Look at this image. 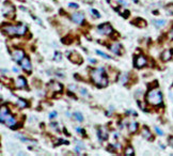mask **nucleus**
<instances>
[{
	"mask_svg": "<svg viewBox=\"0 0 173 156\" xmlns=\"http://www.w3.org/2000/svg\"><path fill=\"white\" fill-rule=\"evenodd\" d=\"M19 63H20V65H22V67H23V70H24V71H26L28 74H30V73H31V70H32V66H31V62H30L29 58L24 57V59L19 62Z\"/></svg>",
	"mask_w": 173,
	"mask_h": 156,
	"instance_id": "5",
	"label": "nucleus"
},
{
	"mask_svg": "<svg viewBox=\"0 0 173 156\" xmlns=\"http://www.w3.org/2000/svg\"><path fill=\"white\" fill-rule=\"evenodd\" d=\"M137 129H138V123H137V122H132V123L129 124V126H128L129 133L133 134V133H135Z\"/></svg>",
	"mask_w": 173,
	"mask_h": 156,
	"instance_id": "18",
	"label": "nucleus"
},
{
	"mask_svg": "<svg viewBox=\"0 0 173 156\" xmlns=\"http://www.w3.org/2000/svg\"><path fill=\"white\" fill-rule=\"evenodd\" d=\"M127 78H128L127 74H123V75H121V77H120V82H121L122 85L126 84V81H127Z\"/></svg>",
	"mask_w": 173,
	"mask_h": 156,
	"instance_id": "22",
	"label": "nucleus"
},
{
	"mask_svg": "<svg viewBox=\"0 0 173 156\" xmlns=\"http://www.w3.org/2000/svg\"><path fill=\"white\" fill-rule=\"evenodd\" d=\"M146 58L144 56H138L136 58V60L134 61V64L136 65V67L138 69H141V67H143L145 64H146Z\"/></svg>",
	"mask_w": 173,
	"mask_h": 156,
	"instance_id": "6",
	"label": "nucleus"
},
{
	"mask_svg": "<svg viewBox=\"0 0 173 156\" xmlns=\"http://www.w3.org/2000/svg\"><path fill=\"white\" fill-rule=\"evenodd\" d=\"M24 57H25V54H24L23 50H20V49L14 50V53H13V58H14V60H16L17 62H20V61L24 59Z\"/></svg>",
	"mask_w": 173,
	"mask_h": 156,
	"instance_id": "11",
	"label": "nucleus"
},
{
	"mask_svg": "<svg viewBox=\"0 0 173 156\" xmlns=\"http://www.w3.org/2000/svg\"><path fill=\"white\" fill-rule=\"evenodd\" d=\"M4 30L9 34H17V26H8L4 28Z\"/></svg>",
	"mask_w": 173,
	"mask_h": 156,
	"instance_id": "15",
	"label": "nucleus"
},
{
	"mask_svg": "<svg viewBox=\"0 0 173 156\" xmlns=\"http://www.w3.org/2000/svg\"><path fill=\"white\" fill-rule=\"evenodd\" d=\"M16 104H17V106H18L19 108H22V109H24V108H26V107L29 106L28 102H27L26 100H23V98H18V100L16 101Z\"/></svg>",
	"mask_w": 173,
	"mask_h": 156,
	"instance_id": "17",
	"label": "nucleus"
},
{
	"mask_svg": "<svg viewBox=\"0 0 173 156\" xmlns=\"http://www.w3.org/2000/svg\"><path fill=\"white\" fill-rule=\"evenodd\" d=\"M96 54H97V55H99V56H102V57H104L105 59H110V57H109L108 55H106L105 53H103V51H99V50H96Z\"/></svg>",
	"mask_w": 173,
	"mask_h": 156,
	"instance_id": "26",
	"label": "nucleus"
},
{
	"mask_svg": "<svg viewBox=\"0 0 173 156\" xmlns=\"http://www.w3.org/2000/svg\"><path fill=\"white\" fill-rule=\"evenodd\" d=\"M85 19V15L82 13H74L72 15V20L76 24H81Z\"/></svg>",
	"mask_w": 173,
	"mask_h": 156,
	"instance_id": "10",
	"label": "nucleus"
},
{
	"mask_svg": "<svg viewBox=\"0 0 173 156\" xmlns=\"http://www.w3.org/2000/svg\"><path fill=\"white\" fill-rule=\"evenodd\" d=\"M109 49L111 50L113 54H116V55H122L123 54V51H122V46H121V44H119V43H114V44H112V45H110L109 46Z\"/></svg>",
	"mask_w": 173,
	"mask_h": 156,
	"instance_id": "9",
	"label": "nucleus"
},
{
	"mask_svg": "<svg viewBox=\"0 0 173 156\" xmlns=\"http://www.w3.org/2000/svg\"><path fill=\"white\" fill-rule=\"evenodd\" d=\"M69 7H70V8H73V9H77V8H78V4H77V3H70Z\"/></svg>",
	"mask_w": 173,
	"mask_h": 156,
	"instance_id": "31",
	"label": "nucleus"
},
{
	"mask_svg": "<svg viewBox=\"0 0 173 156\" xmlns=\"http://www.w3.org/2000/svg\"><path fill=\"white\" fill-rule=\"evenodd\" d=\"M172 55H173V50L172 49H166L165 51H162L160 57H161L162 61H168L169 59H171Z\"/></svg>",
	"mask_w": 173,
	"mask_h": 156,
	"instance_id": "12",
	"label": "nucleus"
},
{
	"mask_svg": "<svg viewBox=\"0 0 173 156\" xmlns=\"http://www.w3.org/2000/svg\"><path fill=\"white\" fill-rule=\"evenodd\" d=\"M55 61H61V54L60 53L55 54Z\"/></svg>",
	"mask_w": 173,
	"mask_h": 156,
	"instance_id": "27",
	"label": "nucleus"
},
{
	"mask_svg": "<svg viewBox=\"0 0 173 156\" xmlns=\"http://www.w3.org/2000/svg\"><path fill=\"white\" fill-rule=\"evenodd\" d=\"M153 24L156 28H162L166 26L167 22L165 19H156V20H153Z\"/></svg>",
	"mask_w": 173,
	"mask_h": 156,
	"instance_id": "16",
	"label": "nucleus"
},
{
	"mask_svg": "<svg viewBox=\"0 0 173 156\" xmlns=\"http://www.w3.org/2000/svg\"><path fill=\"white\" fill-rule=\"evenodd\" d=\"M49 88H50V89H54L55 92H61L62 90H63V87H62L61 84H59V82H54V81L49 85Z\"/></svg>",
	"mask_w": 173,
	"mask_h": 156,
	"instance_id": "14",
	"label": "nucleus"
},
{
	"mask_svg": "<svg viewBox=\"0 0 173 156\" xmlns=\"http://www.w3.org/2000/svg\"><path fill=\"white\" fill-rule=\"evenodd\" d=\"M13 71L16 72V73H18V69H16V67H13Z\"/></svg>",
	"mask_w": 173,
	"mask_h": 156,
	"instance_id": "39",
	"label": "nucleus"
},
{
	"mask_svg": "<svg viewBox=\"0 0 173 156\" xmlns=\"http://www.w3.org/2000/svg\"><path fill=\"white\" fill-rule=\"evenodd\" d=\"M91 12H92L93 14H95V16H96V17H101V15H99V13H98V12H97L96 10H94V9H92V10H91Z\"/></svg>",
	"mask_w": 173,
	"mask_h": 156,
	"instance_id": "28",
	"label": "nucleus"
},
{
	"mask_svg": "<svg viewBox=\"0 0 173 156\" xmlns=\"http://www.w3.org/2000/svg\"><path fill=\"white\" fill-rule=\"evenodd\" d=\"M142 136H143L145 139H151L152 134H151V132L149 131V128H148V127H143V131H142Z\"/></svg>",
	"mask_w": 173,
	"mask_h": 156,
	"instance_id": "19",
	"label": "nucleus"
},
{
	"mask_svg": "<svg viewBox=\"0 0 173 156\" xmlns=\"http://www.w3.org/2000/svg\"><path fill=\"white\" fill-rule=\"evenodd\" d=\"M97 30H98V32L102 33V34H105V35H110L112 32H113V29L112 27L110 26L108 23H105L101 26L97 27Z\"/></svg>",
	"mask_w": 173,
	"mask_h": 156,
	"instance_id": "3",
	"label": "nucleus"
},
{
	"mask_svg": "<svg viewBox=\"0 0 173 156\" xmlns=\"http://www.w3.org/2000/svg\"><path fill=\"white\" fill-rule=\"evenodd\" d=\"M69 57H70V60H71L72 62H75L76 64H80L81 62H82V58H81V56H80L79 54H78V53H76V51H73L72 54L70 53Z\"/></svg>",
	"mask_w": 173,
	"mask_h": 156,
	"instance_id": "8",
	"label": "nucleus"
},
{
	"mask_svg": "<svg viewBox=\"0 0 173 156\" xmlns=\"http://www.w3.org/2000/svg\"><path fill=\"white\" fill-rule=\"evenodd\" d=\"M103 131H104L103 128L98 131V138H99L101 140H106V139L108 138V134H107V133H104Z\"/></svg>",
	"mask_w": 173,
	"mask_h": 156,
	"instance_id": "20",
	"label": "nucleus"
},
{
	"mask_svg": "<svg viewBox=\"0 0 173 156\" xmlns=\"http://www.w3.org/2000/svg\"><path fill=\"white\" fill-rule=\"evenodd\" d=\"M2 15L3 16H7V15H10V14H13L14 13V7L12 6V4H10V3H8V2H6V3H3V6H2Z\"/></svg>",
	"mask_w": 173,
	"mask_h": 156,
	"instance_id": "7",
	"label": "nucleus"
},
{
	"mask_svg": "<svg viewBox=\"0 0 173 156\" xmlns=\"http://www.w3.org/2000/svg\"><path fill=\"white\" fill-rule=\"evenodd\" d=\"M27 87V81L24 77H18L17 80H16V88H19V89H23V88H26Z\"/></svg>",
	"mask_w": 173,
	"mask_h": 156,
	"instance_id": "13",
	"label": "nucleus"
},
{
	"mask_svg": "<svg viewBox=\"0 0 173 156\" xmlns=\"http://www.w3.org/2000/svg\"><path fill=\"white\" fill-rule=\"evenodd\" d=\"M8 113H10L9 110H8V107L2 106L1 107V110H0V116H7Z\"/></svg>",
	"mask_w": 173,
	"mask_h": 156,
	"instance_id": "24",
	"label": "nucleus"
},
{
	"mask_svg": "<svg viewBox=\"0 0 173 156\" xmlns=\"http://www.w3.org/2000/svg\"><path fill=\"white\" fill-rule=\"evenodd\" d=\"M0 121H1L2 123H4L7 126H10V127L14 126L15 122H16L15 119L13 118V116L10 115V113H8L7 116H0Z\"/></svg>",
	"mask_w": 173,
	"mask_h": 156,
	"instance_id": "4",
	"label": "nucleus"
},
{
	"mask_svg": "<svg viewBox=\"0 0 173 156\" xmlns=\"http://www.w3.org/2000/svg\"><path fill=\"white\" fill-rule=\"evenodd\" d=\"M168 141H169V144H170L171 147H173V137H172V136L168 138Z\"/></svg>",
	"mask_w": 173,
	"mask_h": 156,
	"instance_id": "30",
	"label": "nucleus"
},
{
	"mask_svg": "<svg viewBox=\"0 0 173 156\" xmlns=\"http://www.w3.org/2000/svg\"><path fill=\"white\" fill-rule=\"evenodd\" d=\"M145 101L153 105V106H158L162 103V94L160 90L158 89H152L146 93V96H145Z\"/></svg>",
	"mask_w": 173,
	"mask_h": 156,
	"instance_id": "2",
	"label": "nucleus"
},
{
	"mask_svg": "<svg viewBox=\"0 0 173 156\" xmlns=\"http://www.w3.org/2000/svg\"><path fill=\"white\" fill-rule=\"evenodd\" d=\"M56 116H57V112H56V111H53V112L49 113V118H50V119H54Z\"/></svg>",
	"mask_w": 173,
	"mask_h": 156,
	"instance_id": "32",
	"label": "nucleus"
},
{
	"mask_svg": "<svg viewBox=\"0 0 173 156\" xmlns=\"http://www.w3.org/2000/svg\"><path fill=\"white\" fill-rule=\"evenodd\" d=\"M70 89H72V90H76V86H70Z\"/></svg>",
	"mask_w": 173,
	"mask_h": 156,
	"instance_id": "36",
	"label": "nucleus"
},
{
	"mask_svg": "<svg viewBox=\"0 0 173 156\" xmlns=\"http://www.w3.org/2000/svg\"><path fill=\"white\" fill-rule=\"evenodd\" d=\"M91 78L93 82L98 87H106L108 85V79L105 75L104 69H96L91 71Z\"/></svg>",
	"mask_w": 173,
	"mask_h": 156,
	"instance_id": "1",
	"label": "nucleus"
},
{
	"mask_svg": "<svg viewBox=\"0 0 173 156\" xmlns=\"http://www.w3.org/2000/svg\"><path fill=\"white\" fill-rule=\"evenodd\" d=\"M80 91H81V94H82V95H86V96L88 95V94H87V91H86L85 89H80Z\"/></svg>",
	"mask_w": 173,
	"mask_h": 156,
	"instance_id": "33",
	"label": "nucleus"
},
{
	"mask_svg": "<svg viewBox=\"0 0 173 156\" xmlns=\"http://www.w3.org/2000/svg\"><path fill=\"white\" fill-rule=\"evenodd\" d=\"M119 2H120V3H122V4H124V6H127V2L123 1V0H119Z\"/></svg>",
	"mask_w": 173,
	"mask_h": 156,
	"instance_id": "34",
	"label": "nucleus"
},
{
	"mask_svg": "<svg viewBox=\"0 0 173 156\" xmlns=\"http://www.w3.org/2000/svg\"><path fill=\"white\" fill-rule=\"evenodd\" d=\"M135 1H137V0H135Z\"/></svg>",
	"mask_w": 173,
	"mask_h": 156,
	"instance_id": "40",
	"label": "nucleus"
},
{
	"mask_svg": "<svg viewBox=\"0 0 173 156\" xmlns=\"http://www.w3.org/2000/svg\"><path fill=\"white\" fill-rule=\"evenodd\" d=\"M155 131L157 132V134H158V135H160V136H162V135H164V132H162V131H160L158 127H155Z\"/></svg>",
	"mask_w": 173,
	"mask_h": 156,
	"instance_id": "29",
	"label": "nucleus"
},
{
	"mask_svg": "<svg viewBox=\"0 0 173 156\" xmlns=\"http://www.w3.org/2000/svg\"><path fill=\"white\" fill-rule=\"evenodd\" d=\"M50 126H51V127H54V128H55V127H56V126H58V123H51V124H50Z\"/></svg>",
	"mask_w": 173,
	"mask_h": 156,
	"instance_id": "35",
	"label": "nucleus"
},
{
	"mask_svg": "<svg viewBox=\"0 0 173 156\" xmlns=\"http://www.w3.org/2000/svg\"><path fill=\"white\" fill-rule=\"evenodd\" d=\"M89 61H90V62H92V63H95V62H96L95 60H93V59H89Z\"/></svg>",
	"mask_w": 173,
	"mask_h": 156,
	"instance_id": "38",
	"label": "nucleus"
},
{
	"mask_svg": "<svg viewBox=\"0 0 173 156\" xmlns=\"http://www.w3.org/2000/svg\"><path fill=\"white\" fill-rule=\"evenodd\" d=\"M166 11H167L170 15H173V3L168 4V6L166 7Z\"/></svg>",
	"mask_w": 173,
	"mask_h": 156,
	"instance_id": "25",
	"label": "nucleus"
},
{
	"mask_svg": "<svg viewBox=\"0 0 173 156\" xmlns=\"http://www.w3.org/2000/svg\"><path fill=\"white\" fill-rule=\"evenodd\" d=\"M170 38L173 39V30H171V32H170Z\"/></svg>",
	"mask_w": 173,
	"mask_h": 156,
	"instance_id": "37",
	"label": "nucleus"
},
{
	"mask_svg": "<svg viewBox=\"0 0 173 156\" xmlns=\"http://www.w3.org/2000/svg\"><path fill=\"white\" fill-rule=\"evenodd\" d=\"M134 153H135V151L132 147H128V148H126V150H125V155L126 156H132V155H134Z\"/></svg>",
	"mask_w": 173,
	"mask_h": 156,
	"instance_id": "21",
	"label": "nucleus"
},
{
	"mask_svg": "<svg viewBox=\"0 0 173 156\" xmlns=\"http://www.w3.org/2000/svg\"><path fill=\"white\" fill-rule=\"evenodd\" d=\"M74 117H75V119L77 121H79V122H82L83 121V117H82V115L80 112H75L74 113Z\"/></svg>",
	"mask_w": 173,
	"mask_h": 156,
	"instance_id": "23",
	"label": "nucleus"
}]
</instances>
